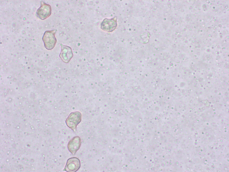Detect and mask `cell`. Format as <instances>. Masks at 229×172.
<instances>
[{"instance_id": "obj_1", "label": "cell", "mask_w": 229, "mask_h": 172, "mask_svg": "<svg viewBox=\"0 0 229 172\" xmlns=\"http://www.w3.org/2000/svg\"><path fill=\"white\" fill-rule=\"evenodd\" d=\"M56 30L46 31L42 37V40L44 46L48 50L52 49L55 47L57 40L55 37Z\"/></svg>"}, {"instance_id": "obj_2", "label": "cell", "mask_w": 229, "mask_h": 172, "mask_svg": "<svg viewBox=\"0 0 229 172\" xmlns=\"http://www.w3.org/2000/svg\"><path fill=\"white\" fill-rule=\"evenodd\" d=\"M82 115L80 112L76 111L70 114L66 120L67 125L74 132L76 131L77 125L81 121Z\"/></svg>"}, {"instance_id": "obj_3", "label": "cell", "mask_w": 229, "mask_h": 172, "mask_svg": "<svg viewBox=\"0 0 229 172\" xmlns=\"http://www.w3.org/2000/svg\"><path fill=\"white\" fill-rule=\"evenodd\" d=\"M40 7L36 12L37 17L42 20H44L49 17L51 14L50 5L43 1H41Z\"/></svg>"}, {"instance_id": "obj_4", "label": "cell", "mask_w": 229, "mask_h": 172, "mask_svg": "<svg viewBox=\"0 0 229 172\" xmlns=\"http://www.w3.org/2000/svg\"><path fill=\"white\" fill-rule=\"evenodd\" d=\"M117 26V17L105 18L104 19L100 25L101 29L104 31L111 32L114 30Z\"/></svg>"}, {"instance_id": "obj_5", "label": "cell", "mask_w": 229, "mask_h": 172, "mask_svg": "<svg viewBox=\"0 0 229 172\" xmlns=\"http://www.w3.org/2000/svg\"><path fill=\"white\" fill-rule=\"evenodd\" d=\"M80 167V163L78 158L76 157L70 158L68 160L64 171L68 172H75Z\"/></svg>"}, {"instance_id": "obj_6", "label": "cell", "mask_w": 229, "mask_h": 172, "mask_svg": "<svg viewBox=\"0 0 229 172\" xmlns=\"http://www.w3.org/2000/svg\"><path fill=\"white\" fill-rule=\"evenodd\" d=\"M61 52L60 57L62 60L65 63H68L73 56L72 48L68 46L60 44Z\"/></svg>"}, {"instance_id": "obj_7", "label": "cell", "mask_w": 229, "mask_h": 172, "mask_svg": "<svg viewBox=\"0 0 229 172\" xmlns=\"http://www.w3.org/2000/svg\"><path fill=\"white\" fill-rule=\"evenodd\" d=\"M81 144V140L78 136L72 138L68 142V148L69 151L73 155L75 154L79 149Z\"/></svg>"}]
</instances>
